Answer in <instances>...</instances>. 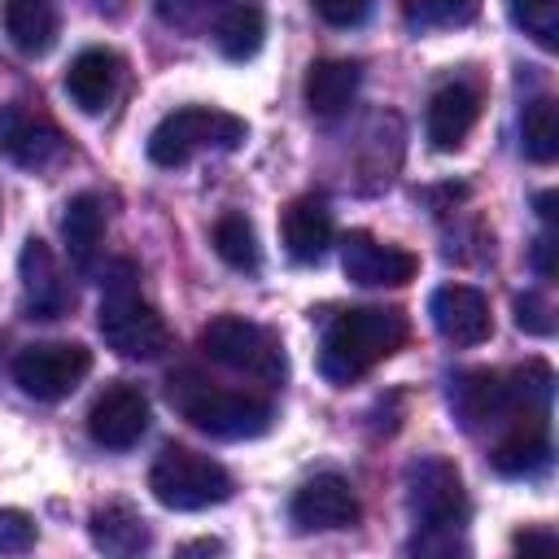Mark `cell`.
I'll use <instances>...</instances> for the list:
<instances>
[{"mask_svg": "<svg viewBox=\"0 0 559 559\" xmlns=\"http://www.w3.org/2000/svg\"><path fill=\"white\" fill-rule=\"evenodd\" d=\"M166 397L170 406L205 437H218V441H249V437H262L275 419L271 402L249 393V389H227L201 371H175L166 380Z\"/></svg>", "mask_w": 559, "mask_h": 559, "instance_id": "6da1fadb", "label": "cell"}, {"mask_svg": "<svg viewBox=\"0 0 559 559\" xmlns=\"http://www.w3.org/2000/svg\"><path fill=\"white\" fill-rule=\"evenodd\" d=\"M406 341V319L384 306H358L345 310L328 323L323 345H319V371L332 384H354L367 376L376 362L397 354Z\"/></svg>", "mask_w": 559, "mask_h": 559, "instance_id": "7a4b0ae2", "label": "cell"}, {"mask_svg": "<svg viewBox=\"0 0 559 559\" xmlns=\"http://www.w3.org/2000/svg\"><path fill=\"white\" fill-rule=\"evenodd\" d=\"M249 135L245 118L210 105H183L170 109L153 131H148V162L153 166H188L197 153H231Z\"/></svg>", "mask_w": 559, "mask_h": 559, "instance_id": "3957f363", "label": "cell"}, {"mask_svg": "<svg viewBox=\"0 0 559 559\" xmlns=\"http://www.w3.org/2000/svg\"><path fill=\"white\" fill-rule=\"evenodd\" d=\"M201 354L227 371H240V376H253L262 384H284L288 380V354L280 345V336L253 319H240V314H218L201 328L197 336Z\"/></svg>", "mask_w": 559, "mask_h": 559, "instance_id": "277c9868", "label": "cell"}, {"mask_svg": "<svg viewBox=\"0 0 559 559\" xmlns=\"http://www.w3.org/2000/svg\"><path fill=\"white\" fill-rule=\"evenodd\" d=\"M148 489L166 511H205L231 498V472L188 445H166L148 467Z\"/></svg>", "mask_w": 559, "mask_h": 559, "instance_id": "5b68a950", "label": "cell"}, {"mask_svg": "<svg viewBox=\"0 0 559 559\" xmlns=\"http://www.w3.org/2000/svg\"><path fill=\"white\" fill-rule=\"evenodd\" d=\"M96 328L105 336V345L118 354V358H131V362H153L166 354L170 345V332H166V319L127 288H109L105 301H100V314H96Z\"/></svg>", "mask_w": 559, "mask_h": 559, "instance_id": "8992f818", "label": "cell"}, {"mask_svg": "<svg viewBox=\"0 0 559 559\" xmlns=\"http://www.w3.org/2000/svg\"><path fill=\"white\" fill-rule=\"evenodd\" d=\"M406 507L424 533L454 537V528H463V520H467V493H463L459 467L437 454L411 463L406 467Z\"/></svg>", "mask_w": 559, "mask_h": 559, "instance_id": "52a82bcc", "label": "cell"}, {"mask_svg": "<svg viewBox=\"0 0 559 559\" xmlns=\"http://www.w3.org/2000/svg\"><path fill=\"white\" fill-rule=\"evenodd\" d=\"M92 371V349L79 341H39L13 358V380L39 402L70 397Z\"/></svg>", "mask_w": 559, "mask_h": 559, "instance_id": "ba28073f", "label": "cell"}, {"mask_svg": "<svg viewBox=\"0 0 559 559\" xmlns=\"http://www.w3.org/2000/svg\"><path fill=\"white\" fill-rule=\"evenodd\" d=\"M17 275H22V310H26V319H61V314H70V306H74L70 280H66L57 253L39 236H31L22 245Z\"/></svg>", "mask_w": 559, "mask_h": 559, "instance_id": "9c48e42d", "label": "cell"}, {"mask_svg": "<svg viewBox=\"0 0 559 559\" xmlns=\"http://www.w3.org/2000/svg\"><path fill=\"white\" fill-rule=\"evenodd\" d=\"M87 432L105 450H131L148 432V397L127 380L105 384L87 411Z\"/></svg>", "mask_w": 559, "mask_h": 559, "instance_id": "30bf717a", "label": "cell"}, {"mask_svg": "<svg viewBox=\"0 0 559 559\" xmlns=\"http://www.w3.org/2000/svg\"><path fill=\"white\" fill-rule=\"evenodd\" d=\"M341 271H345V280H354L362 288H397V284H411L415 280L419 258L411 249L380 245L367 231H349L341 240Z\"/></svg>", "mask_w": 559, "mask_h": 559, "instance_id": "8fae6325", "label": "cell"}, {"mask_svg": "<svg viewBox=\"0 0 559 559\" xmlns=\"http://www.w3.org/2000/svg\"><path fill=\"white\" fill-rule=\"evenodd\" d=\"M288 511H293V524L306 528V533L349 528V524H358V493H354V485H349L345 476L319 472V476H310V480L293 493Z\"/></svg>", "mask_w": 559, "mask_h": 559, "instance_id": "7c38bea8", "label": "cell"}, {"mask_svg": "<svg viewBox=\"0 0 559 559\" xmlns=\"http://www.w3.org/2000/svg\"><path fill=\"white\" fill-rule=\"evenodd\" d=\"M450 406H454V415L463 419V428H472V432L485 428V424L502 428V424L515 419V415H537V411H515L511 389H507V376L485 371V367L459 371V376L450 380Z\"/></svg>", "mask_w": 559, "mask_h": 559, "instance_id": "4fadbf2b", "label": "cell"}, {"mask_svg": "<svg viewBox=\"0 0 559 559\" xmlns=\"http://www.w3.org/2000/svg\"><path fill=\"white\" fill-rule=\"evenodd\" d=\"M0 148L26 170H44L66 153V135L26 105H0Z\"/></svg>", "mask_w": 559, "mask_h": 559, "instance_id": "5bb4252c", "label": "cell"}, {"mask_svg": "<svg viewBox=\"0 0 559 559\" xmlns=\"http://www.w3.org/2000/svg\"><path fill=\"white\" fill-rule=\"evenodd\" d=\"M428 314H432V328L450 341V345H480L489 332H493V319H489V301L480 288L472 284H441L428 301Z\"/></svg>", "mask_w": 559, "mask_h": 559, "instance_id": "9a60e30c", "label": "cell"}, {"mask_svg": "<svg viewBox=\"0 0 559 559\" xmlns=\"http://www.w3.org/2000/svg\"><path fill=\"white\" fill-rule=\"evenodd\" d=\"M122 87V57L114 48H83L66 70V96L83 114H105Z\"/></svg>", "mask_w": 559, "mask_h": 559, "instance_id": "2e32d148", "label": "cell"}, {"mask_svg": "<svg viewBox=\"0 0 559 559\" xmlns=\"http://www.w3.org/2000/svg\"><path fill=\"white\" fill-rule=\"evenodd\" d=\"M498 476H537L550 463V432L546 415H515L502 424V437L489 450Z\"/></svg>", "mask_w": 559, "mask_h": 559, "instance_id": "e0dca14e", "label": "cell"}, {"mask_svg": "<svg viewBox=\"0 0 559 559\" xmlns=\"http://www.w3.org/2000/svg\"><path fill=\"white\" fill-rule=\"evenodd\" d=\"M480 118V92L472 83H445L432 92L428 100V114H424V131H428V144L437 153H454L467 131L476 127Z\"/></svg>", "mask_w": 559, "mask_h": 559, "instance_id": "ac0fdd59", "label": "cell"}, {"mask_svg": "<svg viewBox=\"0 0 559 559\" xmlns=\"http://www.w3.org/2000/svg\"><path fill=\"white\" fill-rule=\"evenodd\" d=\"M280 231H284V249L293 262H319L328 249H332V210L323 197L306 192L297 201H288L284 218H280Z\"/></svg>", "mask_w": 559, "mask_h": 559, "instance_id": "d6986e66", "label": "cell"}, {"mask_svg": "<svg viewBox=\"0 0 559 559\" xmlns=\"http://www.w3.org/2000/svg\"><path fill=\"white\" fill-rule=\"evenodd\" d=\"M358 79H362L358 61H345V57H319V61H310L306 83H301L310 114L336 118L341 109H349V100L358 92Z\"/></svg>", "mask_w": 559, "mask_h": 559, "instance_id": "ffe728a7", "label": "cell"}, {"mask_svg": "<svg viewBox=\"0 0 559 559\" xmlns=\"http://www.w3.org/2000/svg\"><path fill=\"white\" fill-rule=\"evenodd\" d=\"M57 0H4V35L22 57H44L57 44Z\"/></svg>", "mask_w": 559, "mask_h": 559, "instance_id": "44dd1931", "label": "cell"}, {"mask_svg": "<svg viewBox=\"0 0 559 559\" xmlns=\"http://www.w3.org/2000/svg\"><path fill=\"white\" fill-rule=\"evenodd\" d=\"M61 240H66V253L79 271L96 266V253H100V240H105V205H100L96 192H79V197L66 201Z\"/></svg>", "mask_w": 559, "mask_h": 559, "instance_id": "7402d4cb", "label": "cell"}, {"mask_svg": "<svg viewBox=\"0 0 559 559\" xmlns=\"http://www.w3.org/2000/svg\"><path fill=\"white\" fill-rule=\"evenodd\" d=\"M87 533H92V546L105 550V555H140L153 542L144 515L131 502H105V507H96L92 520H87Z\"/></svg>", "mask_w": 559, "mask_h": 559, "instance_id": "603a6c76", "label": "cell"}, {"mask_svg": "<svg viewBox=\"0 0 559 559\" xmlns=\"http://www.w3.org/2000/svg\"><path fill=\"white\" fill-rule=\"evenodd\" d=\"M266 39V17L253 0H227V9L214 22V44L227 61H249Z\"/></svg>", "mask_w": 559, "mask_h": 559, "instance_id": "cb8c5ba5", "label": "cell"}, {"mask_svg": "<svg viewBox=\"0 0 559 559\" xmlns=\"http://www.w3.org/2000/svg\"><path fill=\"white\" fill-rule=\"evenodd\" d=\"M520 148L528 162L546 166L559 157V105L550 96H537L520 114Z\"/></svg>", "mask_w": 559, "mask_h": 559, "instance_id": "d4e9b609", "label": "cell"}, {"mask_svg": "<svg viewBox=\"0 0 559 559\" xmlns=\"http://www.w3.org/2000/svg\"><path fill=\"white\" fill-rule=\"evenodd\" d=\"M214 249L231 271H258L262 253H258V231L245 214H223L214 223Z\"/></svg>", "mask_w": 559, "mask_h": 559, "instance_id": "484cf974", "label": "cell"}, {"mask_svg": "<svg viewBox=\"0 0 559 559\" xmlns=\"http://www.w3.org/2000/svg\"><path fill=\"white\" fill-rule=\"evenodd\" d=\"M480 0H402V13L415 31H445V26H467L476 17Z\"/></svg>", "mask_w": 559, "mask_h": 559, "instance_id": "4316f807", "label": "cell"}, {"mask_svg": "<svg viewBox=\"0 0 559 559\" xmlns=\"http://www.w3.org/2000/svg\"><path fill=\"white\" fill-rule=\"evenodd\" d=\"M511 22L546 52L559 48V0H511Z\"/></svg>", "mask_w": 559, "mask_h": 559, "instance_id": "83f0119b", "label": "cell"}, {"mask_svg": "<svg viewBox=\"0 0 559 559\" xmlns=\"http://www.w3.org/2000/svg\"><path fill=\"white\" fill-rule=\"evenodd\" d=\"M153 9H157V17L166 26L201 35V31H214V22L227 9V0H153Z\"/></svg>", "mask_w": 559, "mask_h": 559, "instance_id": "f1b7e54d", "label": "cell"}, {"mask_svg": "<svg viewBox=\"0 0 559 559\" xmlns=\"http://www.w3.org/2000/svg\"><path fill=\"white\" fill-rule=\"evenodd\" d=\"M39 528L22 507H0V555H26Z\"/></svg>", "mask_w": 559, "mask_h": 559, "instance_id": "f546056e", "label": "cell"}, {"mask_svg": "<svg viewBox=\"0 0 559 559\" xmlns=\"http://www.w3.org/2000/svg\"><path fill=\"white\" fill-rule=\"evenodd\" d=\"M515 323H520V332H528V336H550V306L537 297V293H520L515 297Z\"/></svg>", "mask_w": 559, "mask_h": 559, "instance_id": "4dcf8cb0", "label": "cell"}, {"mask_svg": "<svg viewBox=\"0 0 559 559\" xmlns=\"http://www.w3.org/2000/svg\"><path fill=\"white\" fill-rule=\"evenodd\" d=\"M310 9L328 22V26H358L371 9V0H310Z\"/></svg>", "mask_w": 559, "mask_h": 559, "instance_id": "1f68e13d", "label": "cell"}, {"mask_svg": "<svg viewBox=\"0 0 559 559\" xmlns=\"http://www.w3.org/2000/svg\"><path fill=\"white\" fill-rule=\"evenodd\" d=\"M559 542H555V533H542V528H524V533H515V550H555Z\"/></svg>", "mask_w": 559, "mask_h": 559, "instance_id": "d6a6232c", "label": "cell"}, {"mask_svg": "<svg viewBox=\"0 0 559 559\" xmlns=\"http://www.w3.org/2000/svg\"><path fill=\"white\" fill-rule=\"evenodd\" d=\"M550 253H555V240H550V236H537V245H533V266H537V275H542V280H550V275H555Z\"/></svg>", "mask_w": 559, "mask_h": 559, "instance_id": "836d02e7", "label": "cell"}, {"mask_svg": "<svg viewBox=\"0 0 559 559\" xmlns=\"http://www.w3.org/2000/svg\"><path fill=\"white\" fill-rule=\"evenodd\" d=\"M537 214L546 223H555V192H537Z\"/></svg>", "mask_w": 559, "mask_h": 559, "instance_id": "e575fe53", "label": "cell"}]
</instances>
